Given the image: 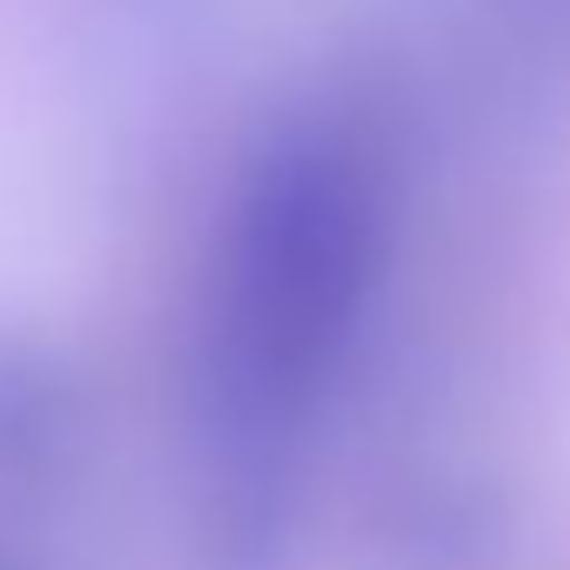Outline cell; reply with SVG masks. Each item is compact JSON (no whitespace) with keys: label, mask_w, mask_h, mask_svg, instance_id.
<instances>
[{"label":"cell","mask_w":570,"mask_h":570,"mask_svg":"<svg viewBox=\"0 0 570 570\" xmlns=\"http://www.w3.org/2000/svg\"><path fill=\"white\" fill-rule=\"evenodd\" d=\"M403 235V155L370 101H309L235 161L195 309L188 423L208 550L268 570L296 537L303 476Z\"/></svg>","instance_id":"obj_1"}]
</instances>
